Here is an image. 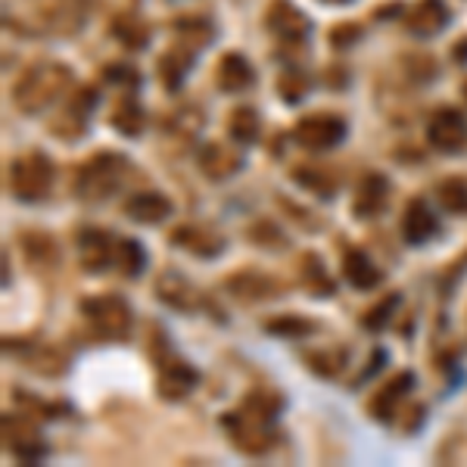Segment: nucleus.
Returning <instances> with one entry per match:
<instances>
[{
    "instance_id": "obj_36",
    "label": "nucleus",
    "mask_w": 467,
    "mask_h": 467,
    "mask_svg": "<svg viewBox=\"0 0 467 467\" xmlns=\"http://www.w3.org/2000/svg\"><path fill=\"white\" fill-rule=\"evenodd\" d=\"M356 41H362V25L343 23V25L330 28V44L334 47H349V44H356Z\"/></svg>"
},
{
    "instance_id": "obj_1",
    "label": "nucleus",
    "mask_w": 467,
    "mask_h": 467,
    "mask_svg": "<svg viewBox=\"0 0 467 467\" xmlns=\"http://www.w3.org/2000/svg\"><path fill=\"white\" fill-rule=\"evenodd\" d=\"M69 78H72L69 69L60 66V62H41V66H32L16 81V88H13V100H16V106L23 112H41L62 94Z\"/></svg>"
},
{
    "instance_id": "obj_4",
    "label": "nucleus",
    "mask_w": 467,
    "mask_h": 467,
    "mask_svg": "<svg viewBox=\"0 0 467 467\" xmlns=\"http://www.w3.org/2000/svg\"><path fill=\"white\" fill-rule=\"evenodd\" d=\"M84 318L91 321V328L106 339H119L129 334L131 328V309L119 296H94V300L81 302Z\"/></svg>"
},
{
    "instance_id": "obj_2",
    "label": "nucleus",
    "mask_w": 467,
    "mask_h": 467,
    "mask_svg": "<svg viewBox=\"0 0 467 467\" xmlns=\"http://www.w3.org/2000/svg\"><path fill=\"white\" fill-rule=\"evenodd\" d=\"M125 168H129V162H125V156L119 153H97L94 159H88L81 168H78L75 175V190L81 200H106L110 194H116L119 181L125 178Z\"/></svg>"
},
{
    "instance_id": "obj_11",
    "label": "nucleus",
    "mask_w": 467,
    "mask_h": 467,
    "mask_svg": "<svg viewBox=\"0 0 467 467\" xmlns=\"http://www.w3.org/2000/svg\"><path fill=\"white\" fill-rule=\"evenodd\" d=\"M436 231H440V222H436V212L430 209V203L421 200V196L408 203L405 215H402V234H405L408 243H415V246L427 243Z\"/></svg>"
},
{
    "instance_id": "obj_17",
    "label": "nucleus",
    "mask_w": 467,
    "mask_h": 467,
    "mask_svg": "<svg viewBox=\"0 0 467 467\" xmlns=\"http://www.w3.org/2000/svg\"><path fill=\"white\" fill-rule=\"evenodd\" d=\"M168 212H172V203H168V196L156 194V190H140V194H134L131 200L125 203V215L134 218V222H140V224L162 222Z\"/></svg>"
},
{
    "instance_id": "obj_5",
    "label": "nucleus",
    "mask_w": 467,
    "mask_h": 467,
    "mask_svg": "<svg viewBox=\"0 0 467 467\" xmlns=\"http://www.w3.org/2000/svg\"><path fill=\"white\" fill-rule=\"evenodd\" d=\"M224 427L231 430V440L237 445L240 452H246V455H262V452H268L274 445V424L272 421H262V417L250 415V412H228L224 415Z\"/></svg>"
},
{
    "instance_id": "obj_20",
    "label": "nucleus",
    "mask_w": 467,
    "mask_h": 467,
    "mask_svg": "<svg viewBox=\"0 0 467 467\" xmlns=\"http://www.w3.org/2000/svg\"><path fill=\"white\" fill-rule=\"evenodd\" d=\"M156 296H159L166 306L178 309V311H190L196 306V293L194 287L187 284V281L181 278V274H162L159 281H156Z\"/></svg>"
},
{
    "instance_id": "obj_30",
    "label": "nucleus",
    "mask_w": 467,
    "mask_h": 467,
    "mask_svg": "<svg viewBox=\"0 0 467 467\" xmlns=\"http://www.w3.org/2000/svg\"><path fill=\"white\" fill-rule=\"evenodd\" d=\"M436 200L445 212H455L462 215L467 212V181L464 178H445L440 187H436Z\"/></svg>"
},
{
    "instance_id": "obj_32",
    "label": "nucleus",
    "mask_w": 467,
    "mask_h": 467,
    "mask_svg": "<svg viewBox=\"0 0 467 467\" xmlns=\"http://www.w3.org/2000/svg\"><path fill=\"white\" fill-rule=\"evenodd\" d=\"M302 281H306L309 290H315V293L321 296H328L330 290H334V281L328 278V272H324L318 256H302Z\"/></svg>"
},
{
    "instance_id": "obj_33",
    "label": "nucleus",
    "mask_w": 467,
    "mask_h": 467,
    "mask_svg": "<svg viewBox=\"0 0 467 467\" xmlns=\"http://www.w3.org/2000/svg\"><path fill=\"white\" fill-rule=\"evenodd\" d=\"M396 306H399V296H386L384 302H377V306L374 309H367L365 315H362V324L367 330H384L386 324H389V318H393V311H396Z\"/></svg>"
},
{
    "instance_id": "obj_9",
    "label": "nucleus",
    "mask_w": 467,
    "mask_h": 467,
    "mask_svg": "<svg viewBox=\"0 0 467 467\" xmlns=\"http://www.w3.org/2000/svg\"><path fill=\"white\" fill-rule=\"evenodd\" d=\"M196 380H200V374H196V367L190 362L172 356V352H166V356L159 358V396L162 399H172V402L184 399V396L196 386Z\"/></svg>"
},
{
    "instance_id": "obj_3",
    "label": "nucleus",
    "mask_w": 467,
    "mask_h": 467,
    "mask_svg": "<svg viewBox=\"0 0 467 467\" xmlns=\"http://www.w3.org/2000/svg\"><path fill=\"white\" fill-rule=\"evenodd\" d=\"M53 187V162L44 153H25L10 166V190L19 200H44Z\"/></svg>"
},
{
    "instance_id": "obj_13",
    "label": "nucleus",
    "mask_w": 467,
    "mask_h": 467,
    "mask_svg": "<svg viewBox=\"0 0 467 467\" xmlns=\"http://www.w3.org/2000/svg\"><path fill=\"white\" fill-rule=\"evenodd\" d=\"M386 200H389V181L384 175L371 172V175H365L362 184H358L352 209H356L358 218H377L380 212H384Z\"/></svg>"
},
{
    "instance_id": "obj_31",
    "label": "nucleus",
    "mask_w": 467,
    "mask_h": 467,
    "mask_svg": "<svg viewBox=\"0 0 467 467\" xmlns=\"http://www.w3.org/2000/svg\"><path fill=\"white\" fill-rule=\"evenodd\" d=\"M265 330L268 334H278V337H290V339H300L315 330V324L306 321V318L300 315H281V318H272V321H265Z\"/></svg>"
},
{
    "instance_id": "obj_22",
    "label": "nucleus",
    "mask_w": 467,
    "mask_h": 467,
    "mask_svg": "<svg viewBox=\"0 0 467 467\" xmlns=\"http://www.w3.org/2000/svg\"><path fill=\"white\" fill-rule=\"evenodd\" d=\"M243 412H250V415H256L262 417V421H278V415H281V408H284V396L278 393V389H272V386H259V389H253V393H246V399H243Z\"/></svg>"
},
{
    "instance_id": "obj_38",
    "label": "nucleus",
    "mask_w": 467,
    "mask_h": 467,
    "mask_svg": "<svg viewBox=\"0 0 467 467\" xmlns=\"http://www.w3.org/2000/svg\"><path fill=\"white\" fill-rule=\"evenodd\" d=\"M324 4H349V0H324Z\"/></svg>"
},
{
    "instance_id": "obj_16",
    "label": "nucleus",
    "mask_w": 467,
    "mask_h": 467,
    "mask_svg": "<svg viewBox=\"0 0 467 467\" xmlns=\"http://www.w3.org/2000/svg\"><path fill=\"white\" fill-rule=\"evenodd\" d=\"M405 23H408V32L421 34V38H430V34H436L445 28V23H449V10H445L443 0H417Z\"/></svg>"
},
{
    "instance_id": "obj_24",
    "label": "nucleus",
    "mask_w": 467,
    "mask_h": 467,
    "mask_svg": "<svg viewBox=\"0 0 467 467\" xmlns=\"http://www.w3.org/2000/svg\"><path fill=\"white\" fill-rule=\"evenodd\" d=\"M293 178L300 181L302 187H309L311 194L324 196V200L334 196V190H337V175L324 166H300V168H293Z\"/></svg>"
},
{
    "instance_id": "obj_18",
    "label": "nucleus",
    "mask_w": 467,
    "mask_h": 467,
    "mask_svg": "<svg viewBox=\"0 0 467 467\" xmlns=\"http://www.w3.org/2000/svg\"><path fill=\"white\" fill-rule=\"evenodd\" d=\"M343 278L349 281L356 290H374L384 284V274H380V268L374 265L371 259L365 256L362 250H346L343 256Z\"/></svg>"
},
{
    "instance_id": "obj_19",
    "label": "nucleus",
    "mask_w": 467,
    "mask_h": 467,
    "mask_svg": "<svg viewBox=\"0 0 467 467\" xmlns=\"http://www.w3.org/2000/svg\"><path fill=\"white\" fill-rule=\"evenodd\" d=\"M200 168H203L206 178L224 181L240 168V156L234 153L228 144H209V147H203V150H200Z\"/></svg>"
},
{
    "instance_id": "obj_27",
    "label": "nucleus",
    "mask_w": 467,
    "mask_h": 467,
    "mask_svg": "<svg viewBox=\"0 0 467 467\" xmlns=\"http://www.w3.org/2000/svg\"><path fill=\"white\" fill-rule=\"evenodd\" d=\"M259 129H262V122H259V116H256L253 106H237V110L231 112L228 134L234 140H240V144H253V140L259 138Z\"/></svg>"
},
{
    "instance_id": "obj_7",
    "label": "nucleus",
    "mask_w": 467,
    "mask_h": 467,
    "mask_svg": "<svg viewBox=\"0 0 467 467\" xmlns=\"http://www.w3.org/2000/svg\"><path fill=\"white\" fill-rule=\"evenodd\" d=\"M427 140L436 147L440 153H458L467 140V122L458 110L452 106H443L430 116L427 122Z\"/></svg>"
},
{
    "instance_id": "obj_15",
    "label": "nucleus",
    "mask_w": 467,
    "mask_h": 467,
    "mask_svg": "<svg viewBox=\"0 0 467 467\" xmlns=\"http://www.w3.org/2000/svg\"><path fill=\"white\" fill-rule=\"evenodd\" d=\"M253 81H256L253 66L240 53H224L222 60H218V69H215L218 91H224V94H237V91L250 88Z\"/></svg>"
},
{
    "instance_id": "obj_23",
    "label": "nucleus",
    "mask_w": 467,
    "mask_h": 467,
    "mask_svg": "<svg viewBox=\"0 0 467 467\" xmlns=\"http://www.w3.org/2000/svg\"><path fill=\"white\" fill-rule=\"evenodd\" d=\"M190 60H194V51H187L184 44L172 47L168 53L159 56V78L166 81L168 91L181 88V78L190 72Z\"/></svg>"
},
{
    "instance_id": "obj_14",
    "label": "nucleus",
    "mask_w": 467,
    "mask_h": 467,
    "mask_svg": "<svg viewBox=\"0 0 467 467\" xmlns=\"http://www.w3.org/2000/svg\"><path fill=\"white\" fill-rule=\"evenodd\" d=\"M172 243L187 253H194V256H203V259H212L224 250V240L218 237V234L200 228V224H181V228H175Z\"/></svg>"
},
{
    "instance_id": "obj_6",
    "label": "nucleus",
    "mask_w": 467,
    "mask_h": 467,
    "mask_svg": "<svg viewBox=\"0 0 467 467\" xmlns=\"http://www.w3.org/2000/svg\"><path fill=\"white\" fill-rule=\"evenodd\" d=\"M293 138L306 150H330L346 138V122L334 112H311V116H302L296 122Z\"/></svg>"
},
{
    "instance_id": "obj_21",
    "label": "nucleus",
    "mask_w": 467,
    "mask_h": 467,
    "mask_svg": "<svg viewBox=\"0 0 467 467\" xmlns=\"http://www.w3.org/2000/svg\"><path fill=\"white\" fill-rule=\"evenodd\" d=\"M228 287L237 300H246V302H256V300H268V296L278 293V284L265 274H256V272H243V274H234L228 278Z\"/></svg>"
},
{
    "instance_id": "obj_10",
    "label": "nucleus",
    "mask_w": 467,
    "mask_h": 467,
    "mask_svg": "<svg viewBox=\"0 0 467 467\" xmlns=\"http://www.w3.org/2000/svg\"><path fill=\"white\" fill-rule=\"evenodd\" d=\"M116 240L119 237H110V234L91 228V231H81L78 237V250H81V262L88 272H103L116 262Z\"/></svg>"
},
{
    "instance_id": "obj_25",
    "label": "nucleus",
    "mask_w": 467,
    "mask_h": 467,
    "mask_svg": "<svg viewBox=\"0 0 467 467\" xmlns=\"http://www.w3.org/2000/svg\"><path fill=\"white\" fill-rule=\"evenodd\" d=\"M110 125L119 134H125V138H134V134L144 131V112H140L138 100H131V97H122V100L116 103V110H112Z\"/></svg>"
},
{
    "instance_id": "obj_29",
    "label": "nucleus",
    "mask_w": 467,
    "mask_h": 467,
    "mask_svg": "<svg viewBox=\"0 0 467 467\" xmlns=\"http://www.w3.org/2000/svg\"><path fill=\"white\" fill-rule=\"evenodd\" d=\"M175 32H178V41L184 47L190 44V51H200V47L212 38L215 28L200 16H187V19H178V23H175Z\"/></svg>"
},
{
    "instance_id": "obj_12",
    "label": "nucleus",
    "mask_w": 467,
    "mask_h": 467,
    "mask_svg": "<svg viewBox=\"0 0 467 467\" xmlns=\"http://www.w3.org/2000/svg\"><path fill=\"white\" fill-rule=\"evenodd\" d=\"M412 386H415L412 374H408V371L396 374L393 380H386V384L371 396V402H367V412H371V417H377V421H389V417L396 415V408H399V402L405 399Z\"/></svg>"
},
{
    "instance_id": "obj_39",
    "label": "nucleus",
    "mask_w": 467,
    "mask_h": 467,
    "mask_svg": "<svg viewBox=\"0 0 467 467\" xmlns=\"http://www.w3.org/2000/svg\"><path fill=\"white\" fill-rule=\"evenodd\" d=\"M462 94H464V100H467V81L462 84Z\"/></svg>"
},
{
    "instance_id": "obj_35",
    "label": "nucleus",
    "mask_w": 467,
    "mask_h": 467,
    "mask_svg": "<svg viewBox=\"0 0 467 467\" xmlns=\"http://www.w3.org/2000/svg\"><path fill=\"white\" fill-rule=\"evenodd\" d=\"M103 78H106V81H112V84H119V88H125V91L138 88V84H140L138 69H131L129 62H112V66H106Z\"/></svg>"
},
{
    "instance_id": "obj_34",
    "label": "nucleus",
    "mask_w": 467,
    "mask_h": 467,
    "mask_svg": "<svg viewBox=\"0 0 467 467\" xmlns=\"http://www.w3.org/2000/svg\"><path fill=\"white\" fill-rule=\"evenodd\" d=\"M278 88L287 103H296V100H302V94L309 91V78H306V72H300V69H287V72L281 75Z\"/></svg>"
},
{
    "instance_id": "obj_28",
    "label": "nucleus",
    "mask_w": 467,
    "mask_h": 467,
    "mask_svg": "<svg viewBox=\"0 0 467 467\" xmlns=\"http://www.w3.org/2000/svg\"><path fill=\"white\" fill-rule=\"evenodd\" d=\"M144 250H140L138 240H129V237H119L116 240V262L112 265L119 268L122 274H129V278H138L140 272H144Z\"/></svg>"
},
{
    "instance_id": "obj_26",
    "label": "nucleus",
    "mask_w": 467,
    "mask_h": 467,
    "mask_svg": "<svg viewBox=\"0 0 467 467\" xmlns=\"http://www.w3.org/2000/svg\"><path fill=\"white\" fill-rule=\"evenodd\" d=\"M110 28H112V34L129 47V51H140V47L147 44V38H150V28L140 23L138 16H129V13H122V16L112 19Z\"/></svg>"
},
{
    "instance_id": "obj_37",
    "label": "nucleus",
    "mask_w": 467,
    "mask_h": 467,
    "mask_svg": "<svg viewBox=\"0 0 467 467\" xmlns=\"http://www.w3.org/2000/svg\"><path fill=\"white\" fill-rule=\"evenodd\" d=\"M455 60L467 62V38H464V44H458V47H455Z\"/></svg>"
},
{
    "instance_id": "obj_8",
    "label": "nucleus",
    "mask_w": 467,
    "mask_h": 467,
    "mask_svg": "<svg viewBox=\"0 0 467 467\" xmlns=\"http://www.w3.org/2000/svg\"><path fill=\"white\" fill-rule=\"evenodd\" d=\"M265 25L268 32L278 41H284V44H300V41H306L311 28L309 19L302 16L290 0H272V6H268L265 13Z\"/></svg>"
}]
</instances>
